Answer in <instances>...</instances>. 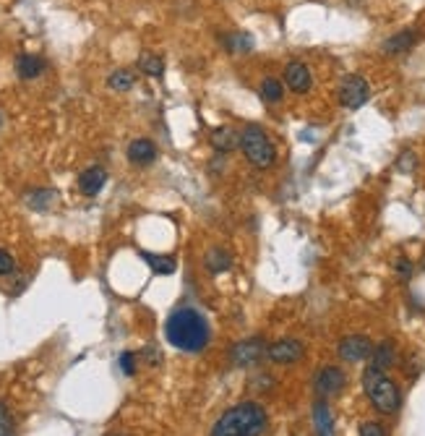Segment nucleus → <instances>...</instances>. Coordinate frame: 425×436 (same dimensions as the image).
I'll return each mask as SVG.
<instances>
[{
  "label": "nucleus",
  "mask_w": 425,
  "mask_h": 436,
  "mask_svg": "<svg viewBox=\"0 0 425 436\" xmlns=\"http://www.w3.org/2000/svg\"><path fill=\"white\" fill-rule=\"evenodd\" d=\"M13 269H16V261H13V256H11L9 251L0 249V277H3V275H11Z\"/></svg>",
  "instance_id": "nucleus-27"
},
{
  "label": "nucleus",
  "mask_w": 425,
  "mask_h": 436,
  "mask_svg": "<svg viewBox=\"0 0 425 436\" xmlns=\"http://www.w3.org/2000/svg\"><path fill=\"white\" fill-rule=\"evenodd\" d=\"M266 410L258 403L233 405L222 413L209 436H261L266 431Z\"/></svg>",
  "instance_id": "nucleus-2"
},
{
  "label": "nucleus",
  "mask_w": 425,
  "mask_h": 436,
  "mask_svg": "<svg viewBox=\"0 0 425 436\" xmlns=\"http://www.w3.org/2000/svg\"><path fill=\"white\" fill-rule=\"evenodd\" d=\"M261 358H264V339L261 337H250V339H243V342H235L233 350H230V361H233V366H238V369L256 366Z\"/></svg>",
  "instance_id": "nucleus-7"
},
{
  "label": "nucleus",
  "mask_w": 425,
  "mask_h": 436,
  "mask_svg": "<svg viewBox=\"0 0 425 436\" xmlns=\"http://www.w3.org/2000/svg\"><path fill=\"white\" fill-rule=\"evenodd\" d=\"M360 436H386V428L376 420H365L360 426Z\"/></svg>",
  "instance_id": "nucleus-26"
},
{
  "label": "nucleus",
  "mask_w": 425,
  "mask_h": 436,
  "mask_svg": "<svg viewBox=\"0 0 425 436\" xmlns=\"http://www.w3.org/2000/svg\"><path fill=\"white\" fill-rule=\"evenodd\" d=\"M225 48L233 53V55H245V53H250V48H253V37L245 32H230L225 37Z\"/></svg>",
  "instance_id": "nucleus-21"
},
{
  "label": "nucleus",
  "mask_w": 425,
  "mask_h": 436,
  "mask_svg": "<svg viewBox=\"0 0 425 436\" xmlns=\"http://www.w3.org/2000/svg\"><path fill=\"white\" fill-rule=\"evenodd\" d=\"M261 99L264 102H280L282 99V94H285V89H282V84L277 79H264V84H261Z\"/></svg>",
  "instance_id": "nucleus-24"
},
{
  "label": "nucleus",
  "mask_w": 425,
  "mask_h": 436,
  "mask_svg": "<svg viewBox=\"0 0 425 436\" xmlns=\"http://www.w3.org/2000/svg\"><path fill=\"white\" fill-rule=\"evenodd\" d=\"M136 361L138 358L133 356L131 350H126V353L121 356V361H118V364H121V371L126 374V376H133V374H136Z\"/></svg>",
  "instance_id": "nucleus-25"
},
{
  "label": "nucleus",
  "mask_w": 425,
  "mask_h": 436,
  "mask_svg": "<svg viewBox=\"0 0 425 436\" xmlns=\"http://www.w3.org/2000/svg\"><path fill=\"white\" fill-rule=\"evenodd\" d=\"M204 267H206L211 275L230 272V267H233V256H230L222 246H214V249L206 251V256H204Z\"/></svg>",
  "instance_id": "nucleus-16"
},
{
  "label": "nucleus",
  "mask_w": 425,
  "mask_h": 436,
  "mask_svg": "<svg viewBox=\"0 0 425 436\" xmlns=\"http://www.w3.org/2000/svg\"><path fill=\"white\" fill-rule=\"evenodd\" d=\"M133 84H136V76L131 71H126V68H118V71H113L107 76V87L113 92H131Z\"/></svg>",
  "instance_id": "nucleus-22"
},
{
  "label": "nucleus",
  "mask_w": 425,
  "mask_h": 436,
  "mask_svg": "<svg viewBox=\"0 0 425 436\" xmlns=\"http://www.w3.org/2000/svg\"><path fill=\"white\" fill-rule=\"evenodd\" d=\"M337 353L347 364H360V361H365L373 353V342L365 334H350V337H345L339 342Z\"/></svg>",
  "instance_id": "nucleus-8"
},
{
  "label": "nucleus",
  "mask_w": 425,
  "mask_h": 436,
  "mask_svg": "<svg viewBox=\"0 0 425 436\" xmlns=\"http://www.w3.org/2000/svg\"><path fill=\"white\" fill-rule=\"evenodd\" d=\"M285 81H287V87L292 92H297V94H305V92L311 89V71H308V65L300 63V60H292V63H287V68H285Z\"/></svg>",
  "instance_id": "nucleus-10"
},
{
  "label": "nucleus",
  "mask_w": 425,
  "mask_h": 436,
  "mask_svg": "<svg viewBox=\"0 0 425 436\" xmlns=\"http://www.w3.org/2000/svg\"><path fill=\"white\" fill-rule=\"evenodd\" d=\"M397 168H399L402 173H409V170L415 168V154H412V152H404V154H402V160L397 162Z\"/></svg>",
  "instance_id": "nucleus-30"
},
{
  "label": "nucleus",
  "mask_w": 425,
  "mask_h": 436,
  "mask_svg": "<svg viewBox=\"0 0 425 436\" xmlns=\"http://www.w3.org/2000/svg\"><path fill=\"white\" fill-rule=\"evenodd\" d=\"M165 337L183 353H201L209 342V324L196 308H175L165 322Z\"/></svg>",
  "instance_id": "nucleus-1"
},
{
  "label": "nucleus",
  "mask_w": 425,
  "mask_h": 436,
  "mask_svg": "<svg viewBox=\"0 0 425 436\" xmlns=\"http://www.w3.org/2000/svg\"><path fill=\"white\" fill-rule=\"evenodd\" d=\"M118 436H126V434H118Z\"/></svg>",
  "instance_id": "nucleus-31"
},
{
  "label": "nucleus",
  "mask_w": 425,
  "mask_h": 436,
  "mask_svg": "<svg viewBox=\"0 0 425 436\" xmlns=\"http://www.w3.org/2000/svg\"><path fill=\"white\" fill-rule=\"evenodd\" d=\"M363 389H365V395L368 400L373 403L378 413H386V415H392V413L399 410L402 405V395L397 384H394L384 371H378L373 366H368L365 371H363Z\"/></svg>",
  "instance_id": "nucleus-3"
},
{
  "label": "nucleus",
  "mask_w": 425,
  "mask_h": 436,
  "mask_svg": "<svg viewBox=\"0 0 425 436\" xmlns=\"http://www.w3.org/2000/svg\"><path fill=\"white\" fill-rule=\"evenodd\" d=\"M368 97H370V87L363 76H347V79L342 81V87H339V102H342L347 110L363 107L368 102Z\"/></svg>",
  "instance_id": "nucleus-5"
},
{
  "label": "nucleus",
  "mask_w": 425,
  "mask_h": 436,
  "mask_svg": "<svg viewBox=\"0 0 425 436\" xmlns=\"http://www.w3.org/2000/svg\"><path fill=\"white\" fill-rule=\"evenodd\" d=\"M138 68H141V73H146V76L160 79L162 73H165V60H162V55H157V53H144V55L138 58Z\"/></svg>",
  "instance_id": "nucleus-23"
},
{
  "label": "nucleus",
  "mask_w": 425,
  "mask_h": 436,
  "mask_svg": "<svg viewBox=\"0 0 425 436\" xmlns=\"http://www.w3.org/2000/svg\"><path fill=\"white\" fill-rule=\"evenodd\" d=\"M394 361H397V347H394L392 339H384V342H378L373 345V353H370V366L378 369V371H386V369H392Z\"/></svg>",
  "instance_id": "nucleus-15"
},
{
  "label": "nucleus",
  "mask_w": 425,
  "mask_h": 436,
  "mask_svg": "<svg viewBox=\"0 0 425 436\" xmlns=\"http://www.w3.org/2000/svg\"><path fill=\"white\" fill-rule=\"evenodd\" d=\"M313 426H316V436H334V415L324 400L313 405Z\"/></svg>",
  "instance_id": "nucleus-17"
},
{
  "label": "nucleus",
  "mask_w": 425,
  "mask_h": 436,
  "mask_svg": "<svg viewBox=\"0 0 425 436\" xmlns=\"http://www.w3.org/2000/svg\"><path fill=\"white\" fill-rule=\"evenodd\" d=\"M417 34L412 32V29H404V32H397L394 37H389V40L384 42V53L386 55H402V53H407L412 45H415Z\"/></svg>",
  "instance_id": "nucleus-18"
},
{
  "label": "nucleus",
  "mask_w": 425,
  "mask_h": 436,
  "mask_svg": "<svg viewBox=\"0 0 425 436\" xmlns=\"http://www.w3.org/2000/svg\"><path fill=\"white\" fill-rule=\"evenodd\" d=\"M107 183V170L102 165H92L79 175V191L84 196H96Z\"/></svg>",
  "instance_id": "nucleus-11"
},
{
  "label": "nucleus",
  "mask_w": 425,
  "mask_h": 436,
  "mask_svg": "<svg viewBox=\"0 0 425 436\" xmlns=\"http://www.w3.org/2000/svg\"><path fill=\"white\" fill-rule=\"evenodd\" d=\"M126 154H128L131 165L144 168V165H152V162L157 160V146H154V141H149V138H133Z\"/></svg>",
  "instance_id": "nucleus-12"
},
{
  "label": "nucleus",
  "mask_w": 425,
  "mask_h": 436,
  "mask_svg": "<svg viewBox=\"0 0 425 436\" xmlns=\"http://www.w3.org/2000/svg\"><path fill=\"white\" fill-rule=\"evenodd\" d=\"M305 353V347L300 339L295 337H287V339H277V342H272L269 345V350H266V356L272 358L274 364H295V361H300Z\"/></svg>",
  "instance_id": "nucleus-9"
},
{
  "label": "nucleus",
  "mask_w": 425,
  "mask_h": 436,
  "mask_svg": "<svg viewBox=\"0 0 425 436\" xmlns=\"http://www.w3.org/2000/svg\"><path fill=\"white\" fill-rule=\"evenodd\" d=\"M241 149L245 160L256 170H269L277 162V149H274L272 138L266 136V131L256 123H248L241 131Z\"/></svg>",
  "instance_id": "nucleus-4"
},
{
  "label": "nucleus",
  "mask_w": 425,
  "mask_h": 436,
  "mask_svg": "<svg viewBox=\"0 0 425 436\" xmlns=\"http://www.w3.org/2000/svg\"><path fill=\"white\" fill-rule=\"evenodd\" d=\"M394 269H397V275H399L402 280H407V277L412 275V261L404 258V256H399V258H397V264H394Z\"/></svg>",
  "instance_id": "nucleus-28"
},
{
  "label": "nucleus",
  "mask_w": 425,
  "mask_h": 436,
  "mask_svg": "<svg viewBox=\"0 0 425 436\" xmlns=\"http://www.w3.org/2000/svg\"><path fill=\"white\" fill-rule=\"evenodd\" d=\"M211 146H214V152H233L241 146V133L233 131L230 126H219V129L211 131Z\"/></svg>",
  "instance_id": "nucleus-14"
},
{
  "label": "nucleus",
  "mask_w": 425,
  "mask_h": 436,
  "mask_svg": "<svg viewBox=\"0 0 425 436\" xmlns=\"http://www.w3.org/2000/svg\"><path fill=\"white\" fill-rule=\"evenodd\" d=\"M141 258H144L146 264H149V269H152L154 275H172L175 272V258L172 256H162V254H141Z\"/></svg>",
  "instance_id": "nucleus-20"
},
{
  "label": "nucleus",
  "mask_w": 425,
  "mask_h": 436,
  "mask_svg": "<svg viewBox=\"0 0 425 436\" xmlns=\"http://www.w3.org/2000/svg\"><path fill=\"white\" fill-rule=\"evenodd\" d=\"M0 436H11V418L3 403H0Z\"/></svg>",
  "instance_id": "nucleus-29"
},
{
  "label": "nucleus",
  "mask_w": 425,
  "mask_h": 436,
  "mask_svg": "<svg viewBox=\"0 0 425 436\" xmlns=\"http://www.w3.org/2000/svg\"><path fill=\"white\" fill-rule=\"evenodd\" d=\"M347 384V376L345 371L339 369V366H326L319 371L316 381H313V387H316V395L321 397V400H329V397H337Z\"/></svg>",
  "instance_id": "nucleus-6"
},
{
  "label": "nucleus",
  "mask_w": 425,
  "mask_h": 436,
  "mask_svg": "<svg viewBox=\"0 0 425 436\" xmlns=\"http://www.w3.org/2000/svg\"><path fill=\"white\" fill-rule=\"evenodd\" d=\"M26 199V207L34 212H48L53 204H55L57 194L53 191V188H34V191H29V194L24 196Z\"/></svg>",
  "instance_id": "nucleus-19"
},
{
  "label": "nucleus",
  "mask_w": 425,
  "mask_h": 436,
  "mask_svg": "<svg viewBox=\"0 0 425 436\" xmlns=\"http://www.w3.org/2000/svg\"><path fill=\"white\" fill-rule=\"evenodd\" d=\"M45 68H48V63H45V58L40 55H32V53H24V55L16 58V73L18 79H37V76H42L45 73Z\"/></svg>",
  "instance_id": "nucleus-13"
}]
</instances>
